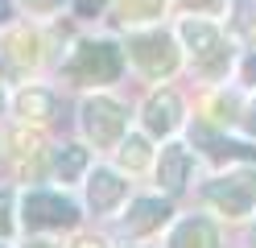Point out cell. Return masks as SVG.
Segmentation results:
<instances>
[{
  "label": "cell",
  "instance_id": "cell-20",
  "mask_svg": "<svg viewBox=\"0 0 256 248\" xmlns=\"http://www.w3.org/2000/svg\"><path fill=\"white\" fill-rule=\"evenodd\" d=\"M190 9H202V13H215V9H223V0H186Z\"/></svg>",
  "mask_w": 256,
  "mask_h": 248
},
{
  "label": "cell",
  "instance_id": "cell-11",
  "mask_svg": "<svg viewBox=\"0 0 256 248\" xmlns=\"http://www.w3.org/2000/svg\"><path fill=\"white\" fill-rule=\"evenodd\" d=\"M170 248H215V227L206 219H186L178 231H174Z\"/></svg>",
  "mask_w": 256,
  "mask_h": 248
},
{
  "label": "cell",
  "instance_id": "cell-21",
  "mask_svg": "<svg viewBox=\"0 0 256 248\" xmlns=\"http://www.w3.org/2000/svg\"><path fill=\"white\" fill-rule=\"evenodd\" d=\"M244 79H248V83H256V54L244 62Z\"/></svg>",
  "mask_w": 256,
  "mask_h": 248
},
{
  "label": "cell",
  "instance_id": "cell-10",
  "mask_svg": "<svg viewBox=\"0 0 256 248\" xmlns=\"http://www.w3.org/2000/svg\"><path fill=\"white\" fill-rule=\"evenodd\" d=\"M124 198V182L116 178V174H108V170H100L91 178V186H87V203L95 207V211H112Z\"/></svg>",
  "mask_w": 256,
  "mask_h": 248
},
{
  "label": "cell",
  "instance_id": "cell-15",
  "mask_svg": "<svg viewBox=\"0 0 256 248\" xmlns=\"http://www.w3.org/2000/svg\"><path fill=\"white\" fill-rule=\"evenodd\" d=\"M145 161H149V145L140 141V137H128L120 145V165H124V170H140Z\"/></svg>",
  "mask_w": 256,
  "mask_h": 248
},
{
  "label": "cell",
  "instance_id": "cell-17",
  "mask_svg": "<svg viewBox=\"0 0 256 248\" xmlns=\"http://www.w3.org/2000/svg\"><path fill=\"white\" fill-rule=\"evenodd\" d=\"M252 25H256V0H236V29L252 33Z\"/></svg>",
  "mask_w": 256,
  "mask_h": 248
},
{
  "label": "cell",
  "instance_id": "cell-19",
  "mask_svg": "<svg viewBox=\"0 0 256 248\" xmlns=\"http://www.w3.org/2000/svg\"><path fill=\"white\" fill-rule=\"evenodd\" d=\"M8 207H12V198H8V194H0V236L12 227V223H8Z\"/></svg>",
  "mask_w": 256,
  "mask_h": 248
},
{
  "label": "cell",
  "instance_id": "cell-12",
  "mask_svg": "<svg viewBox=\"0 0 256 248\" xmlns=\"http://www.w3.org/2000/svg\"><path fill=\"white\" fill-rule=\"evenodd\" d=\"M54 95L50 91H42V87H29V91H21L17 95V112L25 116V120H50L54 116Z\"/></svg>",
  "mask_w": 256,
  "mask_h": 248
},
{
  "label": "cell",
  "instance_id": "cell-2",
  "mask_svg": "<svg viewBox=\"0 0 256 248\" xmlns=\"http://www.w3.org/2000/svg\"><path fill=\"white\" fill-rule=\"evenodd\" d=\"M206 198L223 211V215H244L252 211L256 203V170H240V174H228L206 186Z\"/></svg>",
  "mask_w": 256,
  "mask_h": 248
},
{
  "label": "cell",
  "instance_id": "cell-23",
  "mask_svg": "<svg viewBox=\"0 0 256 248\" xmlns=\"http://www.w3.org/2000/svg\"><path fill=\"white\" fill-rule=\"evenodd\" d=\"M244 124H248V132H256V104H252V112H248V120H244Z\"/></svg>",
  "mask_w": 256,
  "mask_h": 248
},
{
  "label": "cell",
  "instance_id": "cell-18",
  "mask_svg": "<svg viewBox=\"0 0 256 248\" xmlns=\"http://www.w3.org/2000/svg\"><path fill=\"white\" fill-rule=\"evenodd\" d=\"M211 112H219L215 120H232V112H236V99H215V104H211Z\"/></svg>",
  "mask_w": 256,
  "mask_h": 248
},
{
  "label": "cell",
  "instance_id": "cell-25",
  "mask_svg": "<svg viewBox=\"0 0 256 248\" xmlns=\"http://www.w3.org/2000/svg\"><path fill=\"white\" fill-rule=\"evenodd\" d=\"M29 248H54V244H29Z\"/></svg>",
  "mask_w": 256,
  "mask_h": 248
},
{
  "label": "cell",
  "instance_id": "cell-24",
  "mask_svg": "<svg viewBox=\"0 0 256 248\" xmlns=\"http://www.w3.org/2000/svg\"><path fill=\"white\" fill-rule=\"evenodd\" d=\"M8 21V0H0V25Z\"/></svg>",
  "mask_w": 256,
  "mask_h": 248
},
{
  "label": "cell",
  "instance_id": "cell-1",
  "mask_svg": "<svg viewBox=\"0 0 256 248\" xmlns=\"http://www.w3.org/2000/svg\"><path fill=\"white\" fill-rule=\"evenodd\" d=\"M116 75H120V50L112 42L78 46V54L70 62V79H78V83H112Z\"/></svg>",
  "mask_w": 256,
  "mask_h": 248
},
{
  "label": "cell",
  "instance_id": "cell-6",
  "mask_svg": "<svg viewBox=\"0 0 256 248\" xmlns=\"http://www.w3.org/2000/svg\"><path fill=\"white\" fill-rule=\"evenodd\" d=\"M182 38H186L190 50H194V62L202 66L206 75H219L223 66H228V50H223L219 33L206 25V21H186L182 25Z\"/></svg>",
  "mask_w": 256,
  "mask_h": 248
},
{
  "label": "cell",
  "instance_id": "cell-3",
  "mask_svg": "<svg viewBox=\"0 0 256 248\" xmlns=\"http://www.w3.org/2000/svg\"><path fill=\"white\" fill-rule=\"evenodd\" d=\"M128 54L136 58V66L153 79L162 75H174V66H178V50L166 33H136L132 42H128Z\"/></svg>",
  "mask_w": 256,
  "mask_h": 248
},
{
  "label": "cell",
  "instance_id": "cell-13",
  "mask_svg": "<svg viewBox=\"0 0 256 248\" xmlns=\"http://www.w3.org/2000/svg\"><path fill=\"white\" fill-rule=\"evenodd\" d=\"M54 170H58V178H62V182H74L78 174L87 170V149H78V145H66V149L58 153Z\"/></svg>",
  "mask_w": 256,
  "mask_h": 248
},
{
  "label": "cell",
  "instance_id": "cell-16",
  "mask_svg": "<svg viewBox=\"0 0 256 248\" xmlns=\"http://www.w3.org/2000/svg\"><path fill=\"white\" fill-rule=\"evenodd\" d=\"M8 50H12L17 62H38V38H34V33H17Z\"/></svg>",
  "mask_w": 256,
  "mask_h": 248
},
{
  "label": "cell",
  "instance_id": "cell-22",
  "mask_svg": "<svg viewBox=\"0 0 256 248\" xmlns=\"http://www.w3.org/2000/svg\"><path fill=\"white\" fill-rule=\"evenodd\" d=\"M74 248H104V240H74Z\"/></svg>",
  "mask_w": 256,
  "mask_h": 248
},
{
  "label": "cell",
  "instance_id": "cell-14",
  "mask_svg": "<svg viewBox=\"0 0 256 248\" xmlns=\"http://www.w3.org/2000/svg\"><path fill=\"white\" fill-rule=\"evenodd\" d=\"M166 0H120L124 21H149V17H162Z\"/></svg>",
  "mask_w": 256,
  "mask_h": 248
},
{
  "label": "cell",
  "instance_id": "cell-4",
  "mask_svg": "<svg viewBox=\"0 0 256 248\" xmlns=\"http://www.w3.org/2000/svg\"><path fill=\"white\" fill-rule=\"evenodd\" d=\"M78 219L74 203L54 190H29L25 194V223L29 227H70Z\"/></svg>",
  "mask_w": 256,
  "mask_h": 248
},
{
  "label": "cell",
  "instance_id": "cell-8",
  "mask_svg": "<svg viewBox=\"0 0 256 248\" xmlns=\"http://www.w3.org/2000/svg\"><path fill=\"white\" fill-rule=\"evenodd\" d=\"M166 219H170V207L162 198H140V203H132V215L124 219V231L128 236H145V231L162 227Z\"/></svg>",
  "mask_w": 256,
  "mask_h": 248
},
{
  "label": "cell",
  "instance_id": "cell-5",
  "mask_svg": "<svg viewBox=\"0 0 256 248\" xmlns=\"http://www.w3.org/2000/svg\"><path fill=\"white\" fill-rule=\"evenodd\" d=\"M83 128H87V137L95 145L120 141V132H124V108L116 104V99H108V95H95V99L83 104Z\"/></svg>",
  "mask_w": 256,
  "mask_h": 248
},
{
  "label": "cell",
  "instance_id": "cell-7",
  "mask_svg": "<svg viewBox=\"0 0 256 248\" xmlns=\"http://www.w3.org/2000/svg\"><path fill=\"white\" fill-rule=\"evenodd\" d=\"M182 120V99L174 95V91H157L149 95V104H145V128L153 132V137H166V132H174Z\"/></svg>",
  "mask_w": 256,
  "mask_h": 248
},
{
  "label": "cell",
  "instance_id": "cell-9",
  "mask_svg": "<svg viewBox=\"0 0 256 248\" xmlns=\"http://www.w3.org/2000/svg\"><path fill=\"white\" fill-rule=\"evenodd\" d=\"M186 174H190V153L182 145H166L162 149V161H157V178H162L166 190H182L186 186Z\"/></svg>",
  "mask_w": 256,
  "mask_h": 248
}]
</instances>
